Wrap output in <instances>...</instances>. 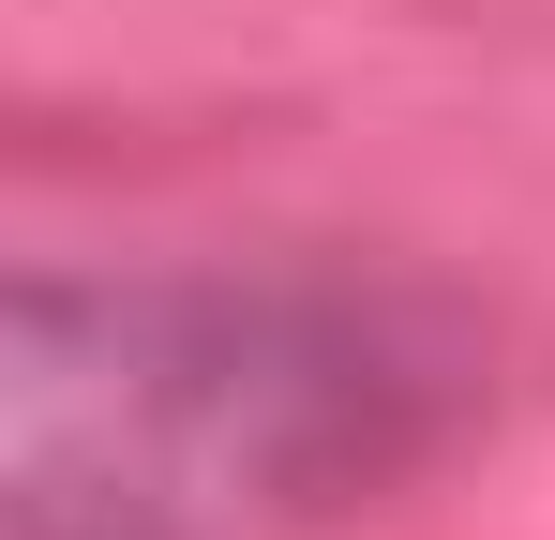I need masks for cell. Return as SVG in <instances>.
I'll list each match as a JSON object with an SVG mask.
<instances>
[{"instance_id": "cell-1", "label": "cell", "mask_w": 555, "mask_h": 540, "mask_svg": "<svg viewBox=\"0 0 555 540\" xmlns=\"http://www.w3.org/2000/svg\"><path fill=\"white\" fill-rule=\"evenodd\" d=\"M405 450V375L361 316L271 285H15L0 496L15 540H271Z\"/></svg>"}]
</instances>
